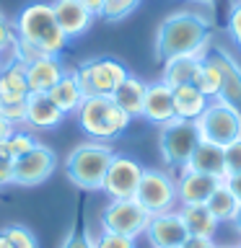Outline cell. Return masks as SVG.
Instances as JSON below:
<instances>
[{"instance_id":"60d3db41","label":"cell","mask_w":241,"mask_h":248,"mask_svg":"<svg viewBox=\"0 0 241 248\" xmlns=\"http://www.w3.org/2000/svg\"><path fill=\"white\" fill-rule=\"evenodd\" d=\"M13 129H16L13 124H11V122H5L3 116H0V142H5V140L13 135Z\"/></svg>"},{"instance_id":"277c9868","label":"cell","mask_w":241,"mask_h":248,"mask_svg":"<svg viewBox=\"0 0 241 248\" xmlns=\"http://www.w3.org/2000/svg\"><path fill=\"white\" fill-rule=\"evenodd\" d=\"M75 116L81 129L99 142H109V140L120 137L132 122V116L122 111L112 96H86L83 104L78 106Z\"/></svg>"},{"instance_id":"44dd1931","label":"cell","mask_w":241,"mask_h":248,"mask_svg":"<svg viewBox=\"0 0 241 248\" xmlns=\"http://www.w3.org/2000/svg\"><path fill=\"white\" fill-rule=\"evenodd\" d=\"M200 65H202V57H197V54H176V57H169V60H163L161 80L166 83L169 88L187 85V83L194 80Z\"/></svg>"},{"instance_id":"d590c367","label":"cell","mask_w":241,"mask_h":248,"mask_svg":"<svg viewBox=\"0 0 241 248\" xmlns=\"http://www.w3.org/2000/svg\"><path fill=\"white\" fill-rule=\"evenodd\" d=\"M62 248H96V238L91 232H73L65 238Z\"/></svg>"},{"instance_id":"1f68e13d","label":"cell","mask_w":241,"mask_h":248,"mask_svg":"<svg viewBox=\"0 0 241 248\" xmlns=\"http://www.w3.org/2000/svg\"><path fill=\"white\" fill-rule=\"evenodd\" d=\"M223 160H225V176L241 173V137L223 147Z\"/></svg>"},{"instance_id":"8d00e7d4","label":"cell","mask_w":241,"mask_h":248,"mask_svg":"<svg viewBox=\"0 0 241 248\" xmlns=\"http://www.w3.org/2000/svg\"><path fill=\"white\" fill-rule=\"evenodd\" d=\"M13 158H8V155L0 153V189L8 184H13Z\"/></svg>"},{"instance_id":"ab89813d","label":"cell","mask_w":241,"mask_h":248,"mask_svg":"<svg viewBox=\"0 0 241 248\" xmlns=\"http://www.w3.org/2000/svg\"><path fill=\"white\" fill-rule=\"evenodd\" d=\"M86 8L93 13V18H101V13H104V3L106 0H83Z\"/></svg>"},{"instance_id":"4fadbf2b","label":"cell","mask_w":241,"mask_h":248,"mask_svg":"<svg viewBox=\"0 0 241 248\" xmlns=\"http://www.w3.org/2000/svg\"><path fill=\"white\" fill-rule=\"evenodd\" d=\"M223 184V178L218 176H207V173H197V170H187L179 168V178H176V199L179 207L184 204H205L218 186Z\"/></svg>"},{"instance_id":"7dc6e473","label":"cell","mask_w":241,"mask_h":248,"mask_svg":"<svg viewBox=\"0 0 241 248\" xmlns=\"http://www.w3.org/2000/svg\"><path fill=\"white\" fill-rule=\"evenodd\" d=\"M239 248H241V246H239Z\"/></svg>"},{"instance_id":"83f0119b","label":"cell","mask_w":241,"mask_h":248,"mask_svg":"<svg viewBox=\"0 0 241 248\" xmlns=\"http://www.w3.org/2000/svg\"><path fill=\"white\" fill-rule=\"evenodd\" d=\"M36 145V137L31 135L26 129H13V135L5 140V142H0V153L8 155V158H21L23 153H29L31 147Z\"/></svg>"},{"instance_id":"30bf717a","label":"cell","mask_w":241,"mask_h":248,"mask_svg":"<svg viewBox=\"0 0 241 248\" xmlns=\"http://www.w3.org/2000/svg\"><path fill=\"white\" fill-rule=\"evenodd\" d=\"M143 170L145 168L140 166L135 158L114 153V158L106 168L104 184H101V191H104L109 199H135V191L140 186V178H143Z\"/></svg>"},{"instance_id":"9a60e30c","label":"cell","mask_w":241,"mask_h":248,"mask_svg":"<svg viewBox=\"0 0 241 248\" xmlns=\"http://www.w3.org/2000/svg\"><path fill=\"white\" fill-rule=\"evenodd\" d=\"M143 119H148L155 127L171 122L176 116L174 111V93L163 80H155V83H148L145 88V101H143Z\"/></svg>"},{"instance_id":"52a82bcc","label":"cell","mask_w":241,"mask_h":248,"mask_svg":"<svg viewBox=\"0 0 241 248\" xmlns=\"http://www.w3.org/2000/svg\"><path fill=\"white\" fill-rule=\"evenodd\" d=\"M197 142H200L197 127L189 119L174 116L171 122L158 127V150H161L163 163L171 168H184Z\"/></svg>"},{"instance_id":"f35d334b","label":"cell","mask_w":241,"mask_h":248,"mask_svg":"<svg viewBox=\"0 0 241 248\" xmlns=\"http://www.w3.org/2000/svg\"><path fill=\"white\" fill-rule=\"evenodd\" d=\"M223 184L228 186L231 194L241 202V173H231V176H225V178H223Z\"/></svg>"},{"instance_id":"9c48e42d","label":"cell","mask_w":241,"mask_h":248,"mask_svg":"<svg viewBox=\"0 0 241 248\" xmlns=\"http://www.w3.org/2000/svg\"><path fill=\"white\" fill-rule=\"evenodd\" d=\"M148 222H151V212L138 199H112L101 212V230L120 232L135 240L145 232Z\"/></svg>"},{"instance_id":"5bb4252c","label":"cell","mask_w":241,"mask_h":248,"mask_svg":"<svg viewBox=\"0 0 241 248\" xmlns=\"http://www.w3.org/2000/svg\"><path fill=\"white\" fill-rule=\"evenodd\" d=\"M50 5H52L54 21H57V26L68 39H78L91 29L93 13L86 8L83 0H54Z\"/></svg>"},{"instance_id":"ba28073f","label":"cell","mask_w":241,"mask_h":248,"mask_svg":"<svg viewBox=\"0 0 241 248\" xmlns=\"http://www.w3.org/2000/svg\"><path fill=\"white\" fill-rule=\"evenodd\" d=\"M135 199L143 204L151 215H161V212H171L176 209L179 199H176V178L158 168H145L140 186L135 191Z\"/></svg>"},{"instance_id":"ac0fdd59","label":"cell","mask_w":241,"mask_h":248,"mask_svg":"<svg viewBox=\"0 0 241 248\" xmlns=\"http://www.w3.org/2000/svg\"><path fill=\"white\" fill-rule=\"evenodd\" d=\"M26 65L21 60H8L0 67V104H21L29 98Z\"/></svg>"},{"instance_id":"603a6c76","label":"cell","mask_w":241,"mask_h":248,"mask_svg":"<svg viewBox=\"0 0 241 248\" xmlns=\"http://www.w3.org/2000/svg\"><path fill=\"white\" fill-rule=\"evenodd\" d=\"M145 88H148V83H143L135 75H127L120 83V88L112 93V98H114V104L120 106L122 111H127L130 116H140V114H143Z\"/></svg>"},{"instance_id":"7bdbcfd3","label":"cell","mask_w":241,"mask_h":248,"mask_svg":"<svg viewBox=\"0 0 241 248\" xmlns=\"http://www.w3.org/2000/svg\"><path fill=\"white\" fill-rule=\"evenodd\" d=\"M233 228H236V232H241V207H239L236 217H233Z\"/></svg>"},{"instance_id":"e0dca14e","label":"cell","mask_w":241,"mask_h":248,"mask_svg":"<svg viewBox=\"0 0 241 248\" xmlns=\"http://www.w3.org/2000/svg\"><path fill=\"white\" fill-rule=\"evenodd\" d=\"M210 54H213V60L218 62V67H221V93H218V98H223V101H228L231 106L241 108V65L233 60L231 52L223 49V46L210 49Z\"/></svg>"},{"instance_id":"7c38bea8","label":"cell","mask_w":241,"mask_h":248,"mask_svg":"<svg viewBox=\"0 0 241 248\" xmlns=\"http://www.w3.org/2000/svg\"><path fill=\"white\" fill-rule=\"evenodd\" d=\"M143 235L148 238L151 248H182L184 240L189 238V230H187L179 209H171V212L151 215V222Z\"/></svg>"},{"instance_id":"e575fe53","label":"cell","mask_w":241,"mask_h":248,"mask_svg":"<svg viewBox=\"0 0 241 248\" xmlns=\"http://www.w3.org/2000/svg\"><path fill=\"white\" fill-rule=\"evenodd\" d=\"M228 34L236 44H241V0L231 5V13H228Z\"/></svg>"},{"instance_id":"ee69618b","label":"cell","mask_w":241,"mask_h":248,"mask_svg":"<svg viewBox=\"0 0 241 248\" xmlns=\"http://www.w3.org/2000/svg\"><path fill=\"white\" fill-rule=\"evenodd\" d=\"M3 62H5V60H3V52H0V67H3Z\"/></svg>"},{"instance_id":"d6986e66","label":"cell","mask_w":241,"mask_h":248,"mask_svg":"<svg viewBox=\"0 0 241 248\" xmlns=\"http://www.w3.org/2000/svg\"><path fill=\"white\" fill-rule=\"evenodd\" d=\"M62 122H65V114L54 106L50 93H29V98H26V127L57 129Z\"/></svg>"},{"instance_id":"6da1fadb","label":"cell","mask_w":241,"mask_h":248,"mask_svg":"<svg viewBox=\"0 0 241 248\" xmlns=\"http://www.w3.org/2000/svg\"><path fill=\"white\" fill-rule=\"evenodd\" d=\"M16 44L11 49L13 60H21L29 65L31 60L44 57V54H60L70 39L62 34V29L54 21L50 3H31L18 13L13 21Z\"/></svg>"},{"instance_id":"f6af8a7d","label":"cell","mask_w":241,"mask_h":248,"mask_svg":"<svg viewBox=\"0 0 241 248\" xmlns=\"http://www.w3.org/2000/svg\"><path fill=\"white\" fill-rule=\"evenodd\" d=\"M218 248H239V246H218Z\"/></svg>"},{"instance_id":"8992f818","label":"cell","mask_w":241,"mask_h":248,"mask_svg":"<svg viewBox=\"0 0 241 248\" xmlns=\"http://www.w3.org/2000/svg\"><path fill=\"white\" fill-rule=\"evenodd\" d=\"M127 75V67L112 57H93L75 67V78L83 96H112Z\"/></svg>"},{"instance_id":"4316f807","label":"cell","mask_w":241,"mask_h":248,"mask_svg":"<svg viewBox=\"0 0 241 248\" xmlns=\"http://www.w3.org/2000/svg\"><path fill=\"white\" fill-rule=\"evenodd\" d=\"M192 85L200 93H205L207 98H218V93H221V67H218V62L213 60V54H207V57L202 60Z\"/></svg>"},{"instance_id":"bcb514c9","label":"cell","mask_w":241,"mask_h":248,"mask_svg":"<svg viewBox=\"0 0 241 248\" xmlns=\"http://www.w3.org/2000/svg\"><path fill=\"white\" fill-rule=\"evenodd\" d=\"M239 46H241V44H239Z\"/></svg>"},{"instance_id":"7402d4cb","label":"cell","mask_w":241,"mask_h":248,"mask_svg":"<svg viewBox=\"0 0 241 248\" xmlns=\"http://www.w3.org/2000/svg\"><path fill=\"white\" fill-rule=\"evenodd\" d=\"M50 98L54 101V106L60 108L62 114H75L78 106L83 104V91L78 85V78H75V70H65V75L57 80V85L50 91Z\"/></svg>"},{"instance_id":"2e32d148","label":"cell","mask_w":241,"mask_h":248,"mask_svg":"<svg viewBox=\"0 0 241 248\" xmlns=\"http://www.w3.org/2000/svg\"><path fill=\"white\" fill-rule=\"evenodd\" d=\"M62 75H65V65L60 62V54H44L26 65V80L31 93H50Z\"/></svg>"},{"instance_id":"74e56055","label":"cell","mask_w":241,"mask_h":248,"mask_svg":"<svg viewBox=\"0 0 241 248\" xmlns=\"http://www.w3.org/2000/svg\"><path fill=\"white\" fill-rule=\"evenodd\" d=\"M182 248H218L213 238H205V235H189L184 240Z\"/></svg>"},{"instance_id":"8fae6325","label":"cell","mask_w":241,"mask_h":248,"mask_svg":"<svg viewBox=\"0 0 241 248\" xmlns=\"http://www.w3.org/2000/svg\"><path fill=\"white\" fill-rule=\"evenodd\" d=\"M57 168V155L52 147L36 142L29 153H23L21 158L13 163V184L16 186H39L54 173Z\"/></svg>"},{"instance_id":"b9f144b4","label":"cell","mask_w":241,"mask_h":248,"mask_svg":"<svg viewBox=\"0 0 241 248\" xmlns=\"http://www.w3.org/2000/svg\"><path fill=\"white\" fill-rule=\"evenodd\" d=\"M0 248H13V243L5 238V232H3V230H0Z\"/></svg>"},{"instance_id":"cb8c5ba5","label":"cell","mask_w":241,"mask_h":248,"mask_svg":"<svg viewBox=\"0 0 241 248\" xmlns=\"http://www.w3.org/2000/svg\"><path fill=\"white\" fill-rule=\"evenodd\" d=\"M171 93H174V111H176V116L179 119H189V122H194L202 111H205V106L210 101L205 93H200L192 83L176 85V88H171Z\"/></svg>"},{"instance_id":"5b68a950","label":"cell","mask_w":241,"mask_h":248,"mask_svg":"<svg viewBox=\"0 0 241 248\" xmlns=\"http://www.w3.org/2000/svg\"><path fill=\"white\" fill-rule=\"evenodd\" d=\"M200 142H213L225 147L241 137V108L231 106L223 98H210L205 111L194 119Z\"/></svg>"},{"instance_id":"4dcf8cb0","label":"cell","mask_w":241,"mask_h":248,"mask_svg":"<svg viewBox=\"0 0 241 248\" xmlns=\"http://www.w3.org/2000/svg\"><path fill=\"white\" fill-rule=\"evenodd\" d=\"M96 248H138V243H135V238L120 235V232L101 230L99 238H96Z\"/></svg>"},{"instance_id":"f1b7e54d","label":"cell","mask_w":241,"mask_h":248,"mask_svg":"<svg viewBox=\"0 0 241 248\" xmlns=\"http://www.w3.org/2000/svg\"><path fill=\"white\" fill-rule=\"evenodd\" d=\"M138 5H140V0H106L101 18H106V21H122V18H127L130 13H135Z\"/></svg>"},{"instance_id":"7a4b0ae2","label":"cell","mask_w":241,"mask_h":248,"mask_svg":"<svg viewBox=\"0 0 241 248\" xmlns=\"http://www.w3.org/2000/svg\"><path fill=\"white\" fill-rule=\"evenodd\" d=\"M210 21L192 11H174L155 29V57L169 60L176 54H210Z\"/></svg>"},{"instance_id":"f546056e","label":"cell","mask_w":241,"mask_h":248,"mask_svg":"<svg viewBox=\"0 0 241 248\" xmlns=\"http://www.w3.org/2000/svg\"><path fill=\"white\" fill-rule=\"evenodd\" d=\"M3 232L13 243V248H39L36 235L29 228H23V225H8V228H3Z\"/></svg>"},{"instance_id":"d6a6232c","label":"cell","mask_w":241,"mask_h":248,"mask_svg":"<svg viewBox=\"0 0 241 248\" xmlns=\"http://www.w3.org/2000/svg\"><path fill=\"white\" fill-rule=\"evenodd\" d=\"M0 116L5 122H11L16 129L23 127L26 124V101H21V104H0Z\"/></svg>"},{"instance_id":"ffe728a7","label":"cell","mask_w":241,"mask_h":248,"mask_svg":"<svg viewBox=\"0 0 241 248\" xmlns=\"http://www.w3.org/2000/svg\"><path fill=\"white\" fill-rule=\"evenodd\" d=\"M187 170H197V173L225 178V160H223V147L213 142H197L194 153L187 160Z\"/></svg>"},{"instance_id":"484cf974","label":"cell","mask_w":241,"mask_h":248,"mask_svg":"<svg viewBox=\"0 0 241 248\" xmlns=\"http://www.w3.org/2000/svg\"><path fill=\"white\" fill-rule=\"evenodd\" d=\"M207 209L215 215V220L218 222H233V217H236L239 212V207H241V202L231 194V189L225 184H221L218 189L210 194V199L205 202Z\"/></svg>"},{"instance_id":"836d02e7","label":"cell","mask_w":241,"mask_h":248,"mask_svg":"<svg viewBox=\"0 0 241 248\" xmlns=\"http://www.w3.org/2000/svg\"><path fill=\"white\" fill-rule=\"evenodd\" d=\"M16 44V31H13V23L0 13V52H11Z\"/></svg>"},{"instance_id":"d4e9b609","label":"cell","mask_w":241,"mask_h":248,"mask_svg":"<svg viewBox=\"0 0 241 248\" xmlns=\"http://www.w3.org/2000/svg\"><path fill=\"white\" fill-rule=\"evenodd\" d=\"M179 215L189 230V235H205V238H213L215 230H218V222L215 215L207 209V204H184L179 207Z\"/></svg>"},{"instance_id":"3957f363","label":"cell","mask_w":241,"mask_h":248,"mask_svg":"<svg viewBox=\"0 0 241 248\" xmlns=\"http://www.w3.org/2000/svg\"><path fill=\"white\" fill-rule=\"evenodd\" d=\"M114 158V150L109 142H99V140H88L70 150L65 160V173L70 184L83 191H101L106 168Z\"/></svg>"}]
</instances>
